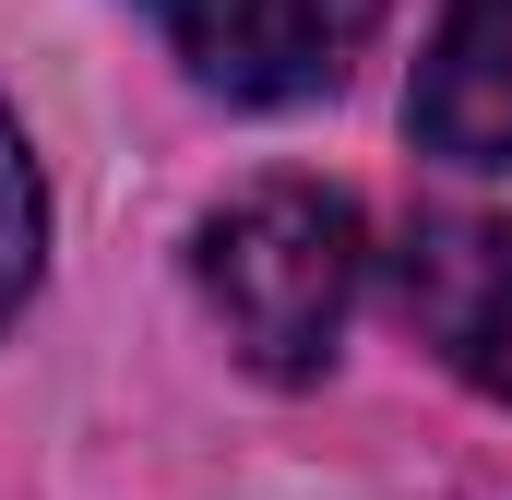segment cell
<instances>
[{
  "instance_id": "3",
  "label": "cell",
  "mask_w": 512,
  "mask_h": 500,
  "mask_svg": "<svg viewBox=\"0 0 512 500\" xmlns=\"http://www.w3.org/2000/svg\"><path fill=\"white\" fill-rule=\"evenodd\" d=\"M393 298L453 381L512 405V215H417L393 250Z\"/></svg>"
},
{
  "instance_id": "5",
  "label": "cell",
  "mask_w": 512,
  "mask_h": 500,
  "mask_svg": "<svg viewBox=\"0 0 512 500\" xmlns=\"http://www.w3.org/2000/svg\"><path fill=\"white\" fill-rule=\"evenodd\" d=\"M36 250H48V203H36V155H24V131L0 120V322L24 310V286H36Z\"/></svg>"
},
{
  "instance_id": "2",
  "label": "cell",
  "mask_w": 512,
  "mask_h": 500,
  "mask_svg": "<svg viewBox=\"0 0 512 500\" xmlns=\"http://www.w3.org/2000/svg\"><path fill=\"white\" fill-rule=\"evenodd\" d=\"M155 24L191 60V84H215L239 108H298V96L346 84L382 0H155Z\"/></svg>"
},
{
  "instance_id": "4",
  "label": "cell",
  "mask_w": 512,
  "mask_h": 500,
  "mask_svg": "<svg viewBox=\"0 0 512 500\" xmlns=\"http://www.w3.org/2000/svg\"><path fill=\"white\" fill-rule=\"evenodd\" d=\"M417 155L441 167H512V0H453L429 60H417V96H405Z\"/></svg>"
},
{
  "instance_id": "1",
  "label": "cell",
  "mask_w": 512,
  "mask_h": 500,
  "mask_svg": "<svg viewBox=\"0 0 512 500\" xmlns=\"http://www.w3.org/2000/svg\"><path fill=\"white\" fill-rule=\"evenodd\" d=\"M358 203L322 179H251L239 203L203 215V310L262 381H310L358 310Z\"/></svg>"
}]
</instances>
